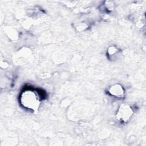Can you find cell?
<instances>
[{
	"label": "cell",
	"mask_w": 146,
	"mask_h": 146,
	"mask_svg": "<svg viewBox=\"0 0 146 146\" xmlns=\"http://www.w3.org/2000/svg\"><path fill=\"white\" fill-rule=\"evenodd\" d=\"M20 101L25 107L33 110H37L39 106V100L36 93L30 90L22 92Z\"/></svg>",
	"instance_id": "obj_1"
},
{
	"label": "cell",
	"mask_w": 146,
	"mask_h": 146,
	"mask_svg": "<svg viewBox=\"0 0 146 146\" xmlns=\"http://www.w3.org/2000/svg\"><path fill=\"white\" fill-rule=\"evenodd\" d=\"M132 111L128 106L123 105L120 107L117 113V119L122 120L123 121H127L130 116L132 115Z\"/></svg>",
	"instance_id": "obj_2"
},
{
	"label": "cell",
	"mask_w": 146,
	"mask_h": 146,
	"mask_svg": "<svg viewBox=\"0 0 146 146\" xmlns=\"http://www.w3.org/2000/svg\"><path fill=\"white\" fill-rule=\"evenodd\" d=\"M123 90L121 88V87H119L117 86H115L113 87H112L110 90V92L113 95H115L116 96H120L123 94V92H118V91H121Z\"/></svg>",
	"instance_id": "obj_3"
}]
</instances>
